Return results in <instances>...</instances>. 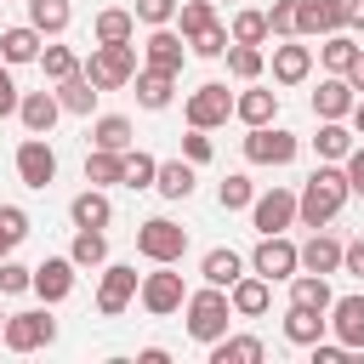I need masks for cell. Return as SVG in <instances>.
<instances>
[{
  "mask_svg": "<svg viewBox=\"0 0 364 364\" xmlns=\"http://www.w3.org/2000/svg\"><path fill=\"white\" fill-rule=\"evenodd\" d=\"M0 63H6V57H0Z\"/></svg>",
  "mask_w": 364,
  "mask_h": 364,
  "instance_id": "obj_59",
  "label": "cell"
},
{
  "mask_svg": "<svg viewBox=\"0 0 364 364\" xmlns=\"http://www.w3.org/2000/svg\"><path fill=\"white\" fill-rule=\"evenodd\" d=\"M330 336V313H318V307H284V341H296V347H313V341H324Z\"/></svg>",
  "mask_w": 364,
  "mask_h": 364,
  "instance_id": "obj_24",
  "label": "cell"
},
{
  "mask_svg": "<svg viewBox=\"0 0 364 364\" xmlns=\"http://www.w3.org/2000/svg\"><path fill=\"white\" fill-rule=\"evenodd\" d=\"M341 171H347V182H353V193L364 199V142H353V154L341 159Z\"/></svg>",
  "mask_w": 364,
  "mask_h": 364,
  "instance_id": "obj_52",
  "label": "cell"
},
{
  "mask_svg": "<svg viewBox=\"0 0 364 364\" xmlns=\"http://www.w3.org/2000/svg\"><path fill=\"white\" fill-rule=\"evenodd\" d=\"M97 97H102V91L85 80V68H80V74H68V80H57V102H63V114H91V108H97Z\"/></svg>",
  "mask_w": 364,
  "mask_h": 364,
  "instance_id": "obj_34",
  "label": "cell"
},
{
  "mask_svg": "<svg viewBox=\"0 0 364 364\" xmlns=\"http://www.w3.org/2000/svg\"><path fill=\"white\" fill-rule=\"evenodd\" d=\"M301 154V136L284 125H250L245 131V159L250 165H290Z\"/></svg>",
  "mask_w": 364,
  "mask_h": 364,
  "instance_id": "obj_9",
  "label": "cell"
},
{
  "mask_svg": "<svg viewBox=\"0 0 364 364\" xmlns=\"http://www.w3.org/2000/svg\"><path fill=\"white\" fill-rule=\"evenodd\" d=\"M347 119H353V136H364V97L353 102V114H347Z\"/></svg>",
  "mask_w": 364,
  "mask_h": 364,
  "instance_id": "obj_57",
  "label": "cell"
},
{
  "mask_svg": "<svg viewBox=\"0 0 364 364\" xmlns=\"http://www.w3.org/2000/svg\"><path fill=\"white\" fill-rule=\"evenodd\" d=\"M228 34H233L239 46H267V40H273V34H267V11H256V6H239L233 23H228Z\"/></svg>",
  "mask_w": 364,
  "mask_h": 364,
  "instance_id": "obj_39",
  "label": "cell"
},
{
  "mask_svg": "<svg viewBox=\"0 0 364 364\" xmlns=\"http://www.w3.org/2000/svg\"><path fill=\"white\" fill-rule=\"evenodd\" d=\"M228 74H233V80H245V85H250V80H262V74H267V51H262V46H239V40H233V46H228Z\"/></svg>",
  "mask_w": 364,
  "mask_h": 364,
  "instance_id": "obj_40",
  "label": "cell"
},
{
  "mask_svg": "<svg viewBox=\"0 0 364 364\" xmlns=\"http://www.w3.org/2000/svg\"><path fill=\"white\" fill-rule=\"evenodd\" d=\"M199 165L193 159H159V176H154V193L159 199H188L193 188H199V176H193Z\"/></svg>",
  "mask_w": 364,
  "mask_h": 364,
  "instance_id": "obj_28",
  "label": "cell"
},
{
  "mask_svg": "<svg viewBox=\"0 0 364 364\" xmlns=\"http://www.w3.org/2000/svg\"><path fill=\"white\" fill-rule=\"evenodd\" d=\"M210 131H199V125H188V136H182V159H193V165H210Z\"/></svg>",
  "mask_w": 364,
  "mask_h": 364,
  "instance_id": "obj_50",
  "label": "cell"
},
{
  "mask_svg": "<svg viewBox=\"0 0 364 364\" xmlns=\"http://www.w3.org/2000/svg\"><path fill=\"white\" fill-rule=\"evenodd\" d=\"M131 85H136V102H142L148 114L171 108V97H176V74H165V68H148V63L136 68V80H131Z\"/></svg>",
  "mask_w": 364,
  "mask_h": 364,
  "instance_id": "obj_26",
  "label": "cell"
},
{
  "mask_svg": "<svg viewBox=\"0 0 364 364\" xmlns=\"http://www.w3.org/2000/svg\"><path fill=\"white\" fill-rule=\"evenodd\" d=\"M176 6H182V0H136V23L165 28V23H176Z\"/></svg>",
  "mask_w": 364,
  "mask_h": 364,
  "instance_id": "obj_49",
  "label": "cell"
},
{
  "mask_svg": "<svg viewBox=\"0 0 364 364\" xmlns=\"http://www.w3.org/2000/svg\"><path fill=\"white\" fill-rule=\"evenodd\" d=\"M154 176H159V159L142 154V148H125V182H119V188L142 193V188H154Z\"/></svg>",
  "mask_w": 364,
  "mask_h": 364,
  "instance_id": "obj_42",
  "label": "cell"
},
{
  "mask_svg": "<svg viewBox=\"0 0 364 364\" xmlns=\"http://www.w3.org/2000/svg\"><path fill=\"white\" fill-rule=\"evenodd\" d=\"M353 57H358L353 28H336V34H324V40H318V63H324V74H347V68H353Z\"/></svg>",
  "mask_w": 364,
  "mask_h": 364,
  "instance_id": "obj_32",
  "label": "cell"
},
{
  "mask_svg": "<svg viewBox=\"0 0 364 364\" xmlns=\"http://www.w3.org/2000/svg\"><path fill=\"white\" fill-rule=\"evenodd\" d=\"M290 301L296 307H318V313H330V301H336V290H330V273H296L290 279Z\"/></svg>",
  "mask_w": 364,
  "mask_h": 364,
  "instance_id": "obj_30",
  "label": "cell"
},
{
  "mask_svg": "<svg viewBox=\"0 0 364 364\" xmlns=\"http://www.w3.org/2000/svg\"><path fill=\"white\" fill-rule=\"evenodd\" d=\"M193 51H188V40L165 23V28H148V40H142V63L148 68H165V74H182V63H188Z\"/></svg>",
  "mask_w": 364,
  "mask_h": 364,
  "instance_id": "obj_15",
  "label": "cell"
},
{
  "mask_svg": "<svg viewBox=\"0 0 364 364\" xmlns=\"http://www.w3.org/2000/svg\"><path fill=\"white\" fill-rule=\"evenodd\" d=\"M68 222H74V228H108V222H114V199H108L102 188H80V193L68 199Z\"/></svg>",
  "mask_w": 364,
  "mask_h": 364,
  "instance_id": "obj_27",
  "label": "cell"
},
{
  "mask_svg": "<svg viewBox=\"0 0 364 364\" xmlns=\"http://www.w3.org/2000/svg\"><path fill=\"white\" fill-rule=\"evenodd\" d=\"M341 256H347V245H341L330 228H313L307 245H301V267H307V273H341Z\"/></svg>",
  "mask_w": 364,
  "mask_h": 364,
  "instance_id": "obj_20",
  "label": "cell"
},
{
  "mask_svg": "<svg viewBox=\"0 0 364 364\" xmlns=\"http://www.w3.org/2000/svg\"><path fill=\"white\" fill-rule=\"evenodd\" d=\"M176 23H182V40L199 34V28H210L216 23V0H182L176 6Z\"/></svg>",
  "mask_w": 364,
  "mask_h": 364,
  "instance_id": "obj_46",
  "label": "cell"
},
{
  "mask_svg": "<svg viewBox=\"0 0 364 364\" xmlns=\"http://www.w3.org/2000/svg\"><path fill=\"white\" fill-rule=\"evenodd\" d=\"M245 273H250V262H245L239 250H228V245L205 250V262H199V279H205V284H222V290H233Z\"/></svg>",
  "mask_w": 364,
  "mask_h": 364,
  "instance_id": "obj_22",
  "label": "cell"
},
{
  "mask_svg": "<svg viewBox=\"0 0 364 364\" xmlns=\"http://www.w3.org/2000/svg\"><path fill=\"white\" fill-rule=\"evenodd\" d=\"M262 358H267L262 336H222V341H210V364H262Z\"/></svg>",
  "mask_w": 364,
  "mask_h": 364,
  "instance_id": "obj_31",
  "label": "cell"
},
{
  "mask_svg": "<svg viewBox=\"0 0 364 364\" xmlns=\"http://www.w3.org/2000/svg\"><path fill=\"white\" fill-rule=\"evenodd\" d=\"M91 40H102V46H114V40H136V11H125V6H102V11L91 17Z\"/></svg>",
  "mask_w": 364,
  "mask_h": 364,
  "instance_id": "obj_29",
  "label": "cell"
},
{
  "mask_svg": "<svg viewBox=\"0 0 364 364\" xmlns=\"http://www.w3.org/2000/svg\"><path fill=\"white\" fill-rule=\"evenodd\" d=\"M11 165H17V182H23V188H51V182H57V148H51L46 136H23Z\"/></svg>",
  "mask_w": 364,
  "mask_h": 364,
  "instance_id": "obj_11",
  "label": "cell"
},
{
  "mask_svg": "<svg viewBox=\"0 0 364 364\" xmlns=\"http://www.w3.org/2000/svg\"><path fill=\"white\" fill-rule=\"evenodd\" d=\"M233 318H239V313H233V301H228V290H222V284H205V290H188V301H182V324H188V336H193L199 347H210V341H222Z\"/></svg>",
  "mask_w": 364,
  "mask_h": 364,
  "instance_id": "obj_2",
  "label": "cell"
},
{
  "mask_svg": "<svg viewBox=\"0 0 364 364\" xmlns=\"http://www.w3.org/2000/svg\"><path fill=\"white\" fill-rule=\"evenodd\" d=\"M347 80H353V91L364 97V46H358V57H353V68H347Z\"/></svg>",
  "mask_w": 364,
  "mask_h": 364,
  "instance_id": "obj_55",
  "label": "cell"
},
{
  "mask_svg": "<svg viewBox=\"0 0 364 364\" xmlns=\"http://www.w3.org/2000/svg\"><path fill=\"white\" fill-rule=\"evenodd\" d=\"M296 28H301V40H324V34L347 28V0H296Z\"/></svg>",
  "mask_w": 364,
  "mask_h": 364,
  "instance_id": "obj_14",
  "label": "cell"
},
{
  "mask_svg": "<svg viewBox=\"0 0 364 364\" xmlns=\"http://www.w3.org/2000/svg\"><path fill=\"white\" fill-rule=\"evenodd\" d=\"M250 228L256 233H284V228H296V193L290 188H267V193H256L250 199Z\"/></svg>",
  "mask_w": 364,
  "mask_h": 364,
  "instance_id": "obj_12",
  "label": "cell"
},
{
  "mask_svg": "<svg viewBox=\"0 0 364 364\" xmlns=\"http://www.w3.org/2000/svg\"><path fill=\"white\" fill-rule=\"evenodd\" d=\"M313 74V46H301V34L273 46V85H301Z\"/></svg>",
  "mask_w": 364,
  "mask_h": 364,
  "instance_id": "obj_16",
  "label": "cell"
},
{
  "mask_svg": "<svg viewBox=\"0 0 364 364\" xmlns=\"http://www.w3.org/2000/svg\"><path fill=\"white\" fill-rule=\"evenodd\" d=\"M250 273H262V279H273V284H290V279L301 273V245L284 239V233H262L256 250H250Z\"/></svg>",
  "mask_w": 364,
  "mask_h": 364,
  "instance_id": "obj_5",
  "label": "cell"
},
{
  "mask_svg": "<svg viewBox=\"0 0 364 364\" xmlns=\"http://www.w3.org/2000/svg\"><path fill=\"white\" fill-rule=\"evenodd\" d=\"M347 28L364 34V0H347Z\"/></svg>",
  "mask_w": 364,
  "mask_h": 364,
  "instance_id": "obj_56",
  "label": "cell"
},
{
  "mask_svg": "<svg viewBox=\"0 0 364 364\" xmlns=\"http://www.w3.org/2000/svg\"><path fill=\"white\" fill-rule=\"evenodd\" d=\"M74 284H80V267H74V256H46V262L34 267V296H40L46 307L68 301V296H74Z\"/></svg>",
  "mask_w": 364,
  "mask_h": 364,
  "instance_id": "obj_13",
  "label": "cell"
},
{
  "mask_svg": "<svg viewBox=\"0 0 364 364\" xmlns=\"http://www.w3.org/2000/svg\"><path fill=\"white\" fill-rule=\"evenodd\" d=\"M341 273L364 279V239H347V256H341Z\"/></svg>",
  "mask_w": 364,
  "mask_h": 364,
  "instance_id": "obj_54",
  "label": "cell"
},
{
  "mask_svg": "<svg viewBox=\"0 0 364 364\" xmlns=\"http://www.w3.org/2000/svg\"><path fill=\"white\" fill-rule=\"evenodd\" d=\"M347 199H353L347 171H341L336 159H318V171H313V176L301 182V193H296V222H301V228H330Z\"/></svg>",
  "mask_w": 364,
  "mask_h": 364,
  "instance_id": "obj_1",
  "label": "cell"
},
{
  "mask_svg": "<svg viewBox=\"0 0 364 364\" xmlns=\"http://www.w3.org/2000/svg\"><path fill=\"white\" fill-rule=\"evenodd\" d=\"M23 290H34V267H23V262H0V296H23Z\"/></svg>",
  "mask_w": 364,
  "mask_h": 364,
  "instance_id": "obj_48",
  "label": "cell"
},
{
  "mask_svg": "<svg viewBox=\"0 0 364 364\" xmlns=\"http://www.w3.org/2000/svg\"><path fill=\"white\" fill-rule=\"evenodd\" d=\"M40 74L57 85V80H68V74H80V57H74V46H46L40 51Z\"/></svg>",
  "mask_w": 364,
  "mask_h": 364,
  "instance_id": "obj_45",
  "label": "cell"
},
{
  "mask_svg": "<svg viewBox=\"0 0 364 364\" xmlns=\"http://www.w3.org/2000/svg\"><path fill=\"white\" fill-rule=\"evenodd\" d=\"M228 46H233V34H228V23H210V28H199V34H188V51H193V57H228Z\"/></svg>",
  "mask_w": 364,
  "mask_h": 364,
  "instance_id": "obj_44",
  "label": "cell"
},
{
  "mask_svg": "<svg viewBox=\"0 0 364 364\" xmlns=\"http://www.w3.org/2000/svg\"><path fill=\"white\" fill-rule=\"evenodd\" d=\"M353 102H358V91H353L347 74H324L318 91H313V114H318V119H347Z\"/></svg>",
  "mask_w": 364,
  "mask_h": 364,
  "instance_id": "obj_18",
  "label": "cell"
},
{
  "mask_svg": "<svg viewBox=\"0 0 364 364\" xmlns=\"http://www.w3.org/2000/svg\"><path fill=\"white\" fill-rule=\"evenodd\" d=\"M136 301H142V313H154V318H171V313H182V301H188V284H182V273H176V262H154V273H142V290H136Z\"/></svg>",
  "mask_w": 364,
  "mask_h": 364,
  "instance_id": "obj_4",
  "label": "cell"
},
{
  "mask_svg": "<svg viewBox=\"0 0 364 364\" xmlns=\"http://www.w3.org/2000/svg\"><path fill=\"white\" fill-rule=\"evenodd\" d=\"M233 119H245V131H250V125H273V119H279V91H267V85L250 80V91L233 97Z\"/></svg>",
  "mask_w": 364,
  "mask_h": 364,
  "instance_id": "obj_21",
  "label": "cell"
},
{
  "mask_svg": "<svg viewBox=\"0 0 364 364\" xmlns=\"http://www.w3.org/2000/svg\"><path fill=\"white\" fill-rule=\"evenodd\" d=\"M330 336L353 353H364V296H336L330 301Z\"/></svg>",
  "mask_w": 364,
  "mask_h": 364,
  "instance_id": "obj_17",
  "label": "cell"
},
{
  "mask_svg": "<svg viewBox=\"0 0 364 364\" xmlns=\"http://www.w3.org/2000/svg\"><path fill=\"white\" fill-rule=\"evenodd\" d=\"M131 136H136V131H131L125 114H97V119H91V148H114V154H125Z\"/></svg>",
  "mask_w": 364,
  "mask_h": 364,
  "instance_id": "obj_35",
  "label": "cell"
},
{
  "mask_svg": "<svg viewBox=\"0 0 364 364\" xmlns=\"http://www.w3.org/2000/svg\"><path fill=\"white\" fill-rule=\"evenodd\" d=\"M23 6H28V23H34L46 40H57V34L74 23V6H68V0H23Z\"/></svg>",
  "mask_w": 364,
  "mask_h": 364,
  "instance_id": "obj_33",
  "label": "cell"
},
{
  "mask_svg": "<svg viewBox=\"0 0 364 364\" xmlns=\"http://www.w3.org/2000/svg\"><path fill=\"white\" fill-rule=\"evenodd\" d=\"M57 114H63L57 91H23V102H17V119H23V131H28V136H51Z\"/></svg>",
  "mask_w": 364,
  "mask_h": 364,
  "instance_id": "obj_19",
  "label": "cell"
},
{
  "mask_svg": "<svg viewBox=\"0 0 364 364\" xmlns=\"http://www.w3.org/2000/svg\"><path fill=\"white\" fill-rule=\"evenodd\" d=\"M136 256H148V262H182L188 256V228H176L171 216L136 222Z\"/></svg>",
  "mask_w": 364,
  "mask_h": 364,
  "instance_id": "obj_8",
  "label": "cell"
},
{
  "mask_svg": "<svg viewBox=\"0 0 364 364\" xmlns=\"http://www.w3.org/2000/svg\"><path fill=\"white\" fill-rule=\"evenodd\" d=\"M267 34H273V40L301 34V28H296V0H273V6H267Z\"/></svg>",
  "mask_w": 364,
  "mask_h": 364,
  "instance_id": "obj_47",
  "label": "cell"
},
{
  "mask_svg": "<svg viewBox=\"0 0 364 364\" xmlns=\"http://www.w3.org/2000/svg\"><path fill=\"white\" fill-rule=\"evenodd\" d=\"M228 301H233V313H239V318H262V313L273 307V279H262V273H245V279L228 290Z\"/></svg>",
  "mask_w": 364,
  "mask_h": 364,
  "instance_id": "obj_23",
  "label": "cell"
},
{
  "mask_svg": "<svg viewBox=\"0 0 364 364\" xmlns=\"http://www.w3.org/2000/svg\"><path fill=\"white\" fill-rule=\"evenodd\" d=\"M40 51H46V34H40L34 23H17V28H6V34H0V57H6L11 68L40 63Z\"/></svg>",
  "mask_w": 364,
  "mask_h": 364,
  "instance_id": "obj_25",
  "label": "cell"
},
{
  "mask_svg": "<svg viewBox=\"0 0 364 364\" xmlns=\"http://www.w3.org/2000/svg\"><path fill=\"white\" fill-rule=\"evenodd\" d=\"M250 199H256V182H250L245 171H228V176L216 182V205H222V210H250Z\"/></svg>",
  "mask_w": 364,
  "mask_h": 364,
  "instance_id": "obj_41",
  "label": "cell"
},
{
  "mask_svg": "<svg viewBox=\"0 0 364 364\" xmlns=\"http://www.w3.org/2000/svg\"><path fill=\"white\" fill-rule=\"evenodd\" d=\"M28 239V210L23 205H0V262Z\"/></svg>",
  "mask_w": 364,
  "mask_h": 364,
  "instance_id": "obj_43",
  "label": "cell"
},
{
  "mask_svg": "<svg viewBox=\"0 0 364 364\" xmlns=\"http://www.w3.org/2000/svg\"><path fill=\"white\" fill-rule=\"evenodd\" d=\"M85 68V80L97 85V91H119V85H131L136 80V68H142V51H136V40H114V46H91V57L80 63Z\"/></svg>",
  "mask_w": 364,
  "mask_h": 364,
  "instance_id": "obj_3",
  "label": "cell"
},
{
  "mask_svg": "<svg viewBox=\"0 0 364 364\" xmlns=\"http://www.w3.org/2000/svg\"><path fill=\"white\" fill-rule=\"evenodd\" d=\"M182 119H188V125H199V131L228 125V119H233V91H228L222 80L193 85V91H188V102H182Z\"/></svg>",
  "mask_w": 364,
  "mask_h": 364,
  "instance_id": "obj_7",
  "label": "cell"
},
{
  "mask_svg": "<svg viewBox=\"0 0 364 364\" xmlns=\"http://www.w3.org/2000/svg\"><path fill=\"white\" fill-rule=\"evenodd\" d=\"M313 154L318 159H347L353 154V131H347V119H318V136H313Z\"/></svg>",
  "mask_w": 364,
  "mask_h": 364,
  "instance_id": "obj_36",
  "label": "cell"
},
{
  "mask_svg": "<svg viewBox=\"0 0 364 364\" xmlns=\"http://www.w3.org/2000/svg\"><path fill=\"white\" fill-rule=\"evenodd\" d=\"M6 318H11V313H6V307H0V330H6Z\"/></svg>",
  "mask_w": 364,
  "mask_h": 364,
  "instance_id": "obj_58",
  "label": "cell"
},
{
  "mask_svg": "<svg viewBox=\"0 0 364 364\" xmlns=\"http://www.w3.org/2000/svg\"><path fill=\"white\" fill-rule=\"evenodd\" d=\"M353 358V347H341V341H313V364H347Z\"/></svg>",
  "mask_w": 364,
  "mask_h": 364,
  "instance_id": "obj_53",
  "label": "cell"
},
{
  "mask_svg": "<svg viewBox=\"0 0 364 364\" xmlns=\"http://www.w3.org/2000/svg\"><path fill=\"white\" fill-rule=\"evenodd\" d=\"M136 290H142V273L136 267H125V262H102L97 267V313L102 318H119L136 301Z\"/></svg>",
  "mask_w": 364,
  "mask_h": 364,
  "instance_id": "obj_6",
  "label": "cell"
},
{
  "mask_svg": "<svg viewBox=\"0 0 364 364\" xmlns=\"http://www.w3.org/2000/svg\"><path fill=\"white\" fill-rule=\"evenodd\" d=\"M0 341H6L11 353H40V347H51V341H57V318H51L46 307L11 313V318H6V330H0Z\"/></svg>",
  "mask_w": 364,
  "mask_h": 364,
  "instance_id": "obj_10",
  "label": "cell"
},
{
  "mask_svg": "<svg viewBox=\"0 0 364 364\" xmlns=\"http://www.w3.org/2000/svg\"><path fill=\"white\" fill-rule=\"evenodd\" d=\"M85 182H91V188H114V182H125V154H114V148H91V154H85Z\"/></svg>",
  "mask_w": 364,
  "mask_h": 364,
  "instance_id": "obj_37",
  "label": "cell"
},
{
  "mask_svg": "<svg viewBox=\"0 0 364 364\" xmlns=\"http://www.w3.org/2000/svg\"><path fill=\"white\" fill-rule=\"evenodd\" d=\"M17 102H23V91H17V80H11V63H0V119L17 114Z\"/></svg>",
  "mask_w": 364,
  "mask_h": 364,
  "instance_id": "obj_51",
  "label": "cell"
},
{
  "mask_svg": "<svg viewBox=\"0 0 364 364\" xmlns=\"http://www.w3.org/2000/svg\"><path fill=\"white\" fill-rule=\"evenodd\" d=\"M68 256H74V267H102L108 262V233L102 228H74V245H68Z\"/></svg>",
  "mask_w": 364,
  "mask_h": 364,
  "instance_id": "obj_38",
  "label": "cell"
}]
</instances>
